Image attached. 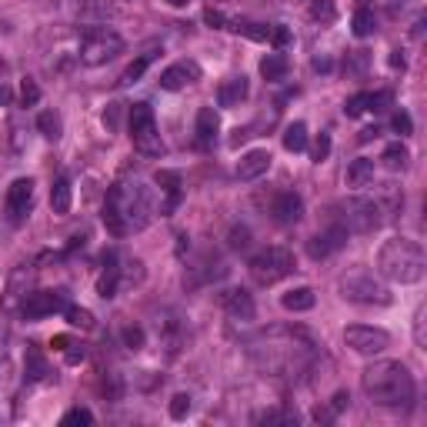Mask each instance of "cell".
Instances as JSON below:
<instances>
[{"mask_svg": "<svg viewBox=\"0 0 427 427\" xmlns=\"http://www.w3.org/2000/svg\"><path fill=\"white\" fill-rule=\"evenodd\" d=\"M154 214V194L151 187H144L140 180L134 184H113L107 190V201H104V224L111 234L124 237L130 230L151 224Z\"/></svg>", "mask_w": 427, "mask_h": 427, "instance_id": "6da1fadb", "label": "cell"}, {"mask_svg": "<svg viewBox=\"0 0 427 427\" xmlns=\"http://www.w3.org/2000/svg\"><path fill=\"white\" fill-rule=\"evenodd\" d=\"M364 394L380 407H411L414 404V377L401 361H374L361 374Z\"/></svg>", "mask_w": 427, "mask_h": 427, "instance_id": "7a4b0ae2", "label": "cell"}, {"mask_svg": "<svg viewBox=\"0 0 427 427\" xmlns=\"http://www.w3.org/2000/svg\"><path fill=\"white\" fill-rule=\"evenodd\" d=\"M377 271L394 284H417L427 271L424 247L411 237H394L377 251Z\"/></svg>", "mask_w": 427, "mask_h": 427, "instance_id": "3957f363", "label": "cell"}, {"mask_svg": "<svg viewBox=\"0 0 427 427\" xmlns=\"http://www.w3.org/2000/svg\"><path fill=\"white\" fill-rule=\"evenodd\" d=\"M247 271H251L254 284L271 287V284L284 280V277L294 271V254H290L287 247H264L261 254H254V257H251Z\"/></svg>", "mask_w": 427, "mask_h": 427, "instance_id": "277c9868", "label": "cell"}, {"mask_svg": "<svg viewBox=\"0 0 427 427\" xmlns=\"http://www.w3.org/2000/svg\"><path fill=\"white\" fill-rule=\"evenodd\" d=\"M340 297L351 304H377V307H384V304H390V290L371 271H351V274L340 277Z\"/></svg>", "mask_w": 427, "mask_h": 427, "instance_id": "5b68a950", "label": "cell"}, {"mask_svg": "<svg viewBox=\"0 0 427 427\" xmlns=\"http://www.w3.org/2000/svg\"><path fill=\"white\" fill-rule=\"evenodd\" d=\"M117 54H124V37L117 30H107V27H94L84 34L80 40V61L87 67H101V63H111Z\"/></svg>", "mask_w": 427, "mask_h": 427, "instance_id": "8992f818", "label": "cell"}, {"mask_svg": "<svg viewBox=\"0 0 427 427\" xmlns=\"http://www.w3.org/2000/svg\"><path fill=\"white\" fill-rule=\"evenodd\" d=\"M384 224V207L371 197H351V201L340 204V227L347 234H371Z\"/></svg>", "mask_w": 427, "mask_h": 427, "instance_id": "52a82bcc", "label": "cell"}, {"mask_svg": "<svg viewBox=\"0 0 427 427\" xmlns=\"http://www.w3.org/2000/svg\"><path fill=\"white\" fill-rule=\"evenodd\" d=\"M130 140L144 157H161L163 140L157 134V120H154L151 104H134L130 107Z\"/></svg>", "mask_w": 427, "mask_h": 427, "instance_id": "ba28073f", "label": "cell"}, {"mask_svg": "<svg viewBox=\"0 0 427 427\" xmlns=\"http://www.w3.org/2000/svg\"><path fill=\"white\" fill-rule=\"evenodd\" d=\"M344 344L351 347L354 354H364V357H377L390 347V334L380 330V327H364V324H354L344 330Z\"/></svg>", "mask_w": 427, "mask_h": 427, "instance_id": "9c48e42d", "label": "cell"}, {"mask_svg": "<svg viewBox=\"0 0 427 427\" xmlns=\"http://www.w3.org/2000/svg\"><path fill=\"white\" fill-rule=\"evenodd\" d=\"M63 307H67V294L63 290H34L20 311H24L27 321H40V317H51L57 311H63Z\"/></svg>", "mask_w": 427, "mask_h": 427, "instance_id": "30bf717a", "label": "cell"}, {"mask_svg": "<svg viewBox=\"0 0 427 427\" xmlns=\"http://www.w3.org/2000/svg\"><path fill=\"white\" fill-rule=\"evenodd\" d=\"M30 207H34V180L30 177H20L7 190V217H11V224H20L27 214H30Z\"/></svg>", "mask_w": 427, "mask_h": 427, "instance_id": "8fae6325", "label": "cell"}, {"mask_svg": "<svg viewBox=\"0 0 427 427\" xmlns=\"http://www.w3.org/2000/svg\"><path fill=\"white\" fill-rule=\"evenodd\" d=\"M194 80H201V67L194 61H180V63H171L161 74V87L180 90V87H187V84H194Z\"/></svg>", "mask_w": 427, "mask_h": 427, "instance_id": "7c38bea8", "label": "cell"}, {"mask_svg": "<svg viewBox=\"0 0 427 427\" xmlns=\"http://www.w3.org/2000/svg\"><path fill=\"white\" fill-rule=\"evenodd\" d=\"M227 274L224 261H217V257H204L197 267H190L187 274H184V287H204V284H211V280H221Z\"/></svg>", "mask_w": 427, "mask_h": 427, "instance_id": "4fadbf2b", "label": "cell"}, {"mask_svg": "<svg viewBox=\"0 0 427 427\" xmlns=\"http://www.w3.org/2000/svg\"><path fill=\"white\" fill-rule=\"evenodd\" d=\"M344 240H347V230L338 224V227H330V230H324V234H317V237L307 240V254H311L314 261H324V257H330V254L338 251Z\"/></svg>", "mask_w": 427, "mask_h": 427, "instance_id": "5bb4252c", "label": "cell"}, {"mask_svg": "<svg viewBox=\"0 0 427 427\" xmlns=\"http://www.w3.org/2000/svg\"><path fill=\"white\" fill-rule=\"evenodd\" d=\"M271 171V154L267 151H247L237 161V180H257Z\"/></svg>", "mask_w": 427, "mask_h": 427, "instance_id": "9a60e30c", "label": "cell"}, {"mask_svg": "<svg viewBox=\"0 0 427 427\" xmlns=\"http://www.w3.org/2000/svg\"><path fill=\"white\" fill-rule=\"evenodd\" d=\"M271 214H274L277 224H297L304 214V201L294 194V190H287V194H280L274 201V207H271Z\"/></svg>", "mask_w": 427, "mask_h": 427, "instance_id": "2e32d148", "label": "cell"}, {"mask_svg": "<svg viewBox=\"0 0 427 427\" xmlns=\"http://www.w3.org/2000/svg\"><path fill=\"white\" fill-rule=\"evenodd\" d=\"M247 94H251V87H247V77L237 74V77H227L224 84H221V90H217V101H221V107H240V104L247 101Z\"/></svg>", "mask_w": 427, "mask_h": 427, "instance_id": "e0dca14e", "label": "cell"}, {"mask_svg": "<svg viewBox=\"0 0 427 427\" xmlns=\"http://www.w3.org/2000/svg\"><path fill=\"white\" fill-rule=\"evenodd\" d=\"M224 307H227V314H230V321H244V324L254 321V297L247 290H227Z\"/></svg>", "mask_w": 427, "mask_h": 427, "instance_id": "ac0fdd59", "label": "cell"}, {"mask_svg": "<svg viewBox=\"0 0 427 427\" xmlns=\"http://www.w3.org/2000/svg\"><path fill=\"white\" fill-rule=\"evenodd\" d=\"M217 130H221L217 111H214V107H201V111H197V144H201V147H211L214 140H217Z\"/></svg>", "mask_w": 427, "mask_h": 427, "instance_id": "d6986e66", "label": "cell"}, {"mask_svg": "<svg viewBox=\"0 0 427 427\" xmlns=\"http://www.w3.org/2000/svg\"><path fill=\"white\" fill-rule=\"evenodd\" d=\"M70 201H74V190H70V180L67 177H57L51 187V207L57 217H63V214H70Z\"/></svg>", "mask_w": 427, "mask_h": 427, "instance_id": "ffe728a7", "label": "cell"}, {"mask_svg": "<svg viewBox=\"0 0 427 427\" xmlns=\"http://www.w3.org/2000/svg\"><path fill=\"white\" fill-rule=\"evenodd\" d=\"M347 184H351V187H367V184H374V161H371V157H357V161L347 167Z\"/></svg>", "mask_w": 427, "mask_h": 427, "instance_id": "44dd1931", "label": "cell"}, {"mask_svg": "<svg viewBox=\"0 0 427 427\" xmlns=\"http://www.w3.org/2000/svg\"><path fill=\"white\" fill-rule=\"evenodd\" d=\"M290 70V63L284 54H267L264 61H261V77L264 80H271V84H277V80H284Z\"/></svg>", "mask_w": 427, "mask_h": 427, "instance_id": "7402d4cb", "label": "cell"}, {"mask_svg": "<svg viewBox=\"0 0 427 427\" xmlns=\"http://www.w3.org/2000/svg\"><path fill=\"white\" fill-rule=\"evenodd\" d=\"M314 290L311 287H294V290H287L284 297H280V304L287 307V311H294V314H301V311H311L314 307Z\"/></svg>", "mask_w": 427, "mask_h": 427, "instance_id": "603a6c76", "label": "cell"}, {"mask_svg": "<svg viewBox=\"0 0 427 427\" xmlns=\"http://www.w3.org/2000/svg\"><path fill=\"white\" fill-rule=\"evenodd\" d=\"M37 130L44 134L47 140H61L63 134V120H61V113H54V111H44L37 117Z\"/></svg>", "mask_w": 427, "mask_h": 427, "instance_id": "cb8c5ba5", "label": "cell"}, {"mask_svg": "<svg viewBox=\"0 0 427 427\" xmlns=\"http://www.w3.org/2000/svg\"><path fill=\"white\" fill-rule=\"evenodd\" d=\"M24 377H27V380H44V377H47V361H44V354H40L37 347H30V351H27Z\"/></svg>", "mask_w": 427, "mask_h": 427, "instance_id": "d4e9b609", "label": "cell"}, {"mask_svg": "<svg viewBox=\"0 0 427 427\" xmlns=\"http://www.w3.org/2000/svg\"><path fill=\"white\" fill-rule=\"evenodd\" d=\"M354 37H371L377 30V17L371 7H357V13H354Z\"/></svg>", "mask_w": 427, "mask_h": 427, "instance_id": "484cf974", "label": "cell"}, {"mask_svg": "<svg viewBox=\"0 0 427 427\" xmlns=\"http://www.w3.org/2000/svg\"><path fill=\"white\" fill-rule=\"evenodd\" d=\"M284 147L294 151V154L307 151V127H304L301 120H297V124H290L287 130H284Z\"/></svg>", "mask_w": 427, "mask_h": 427, "instance_id": "4316f807", "label": "cell"}, {"mask_svg": "<svg viewBox=\"0 0 427 427\" xmlns=\"http://www.w3.org/2000/svg\"><path fill=\"white\" fill-rule=\"evenodd\" d=\"M151 61H154V54H140L137 61H134V63H130V67L124 70V74H120V87H130V84H137L140 77H144V70L151 67Z\"/></svg>", "mask_w": 427, "mask_h": 427, "instance_id": "83f0119b", "label": "cell"}, {"mask_svg": "<svg viewBox=\"0 0 427 427\" xmlns=\"http://www.w3.org/2000/svg\"><path fill=\"white\" fill-rule=\"evenodd\" d=\"M380 161H384V167H388V171H404V167H407V161H411V154H407V147H404V144H390Z\"/></svg>", "mask_w": 427, "mask_h": 427, "instance_id": "f1b7e54d", "label": "cell"}, {"mask_svg": "<svg viewBox=\"0 0 427 427\" xmlns=\"http://www.w3.org/2000/svg\"><path fill=\"white\" fill-rule=\"evenodd\" d=\"M230 30H234V34H244V37H251V40H267V37H271V27L254 24V20H234Z\"/></svg>", "mask_w": 427, "mask_h": 427, "instance_id": "f546056e", "label": "cell"}, {"mask_svg": "<svg viewBox=\"0 0 427 427\" xmlns=\"http://www.w3.org/2000/svg\"><path fill=\"white\" fill-rule=\"evenodd\" d=\"M63 314H67V324L70 327H80V330L94 327V314H90L87 307H63Z\"/></svg>", "mask_w": 427, "mask_h": 427, "instance_id": "4dcf8cb0", "label": "cell"}, {"mask_svg": "<svg viewBox=\"0 0 427 427\" xmlns=\"http://www.w3.org/2000/svg\"><path fill=\"white\" fill-rule=\"evenodd\" d=\"M367 63H371V54H367V51H354V54H347L344 70H347V77H361L367 70Z\"/></svg>", "mask_w": 427, "mask_h": 427, "instance_id": "1f68e13d", "label": "cell"}, {"mask_svg": "<svg viewBox=\"0 0 427 427\" xmlns=\"http://www.w3.org/2000/svg\"><path fill=\"white\" fill-rule=\"evenodd\" d=\"M157 184L171 194V207H174L177 197H180V177H177L174 171H161V174H157Z\"/></svg>", "mask_w": 427, "mask_h": 427, "instance_id": "d6a6232c", "label": "cell"}, {"mask_svg": "<svg viewBox=\"0 0 427 427\" xmlns=\"http://www.w3.org/2000/svg\"><path fill=\"white\" fill-rule=\"evenodd\" d=\"M77 13L80 17H107L111 13V4H104V0H80L77 4Z\"/></svg>", "mask_w": 427, "mask_h": 427, "instance_id": "836d02e7", "label": "cell"}, {"mask_svg": "<svg viewBox=\"0 0 427 427\" xmlns=\"http://www.w3.org/2000/svg\"><path fill=\"white\" fill-rule=\"evenodd\" d=\"M364 111H371V94H354L351 101L344 104V113L347 117H361Z\"/></svg>", "mask_w": 427, "mask_h": 427, "instance_id": "e575fe53", "label": "cell"}, {"mask_svg": "<svg viewBox=\"0 0 427 427\" xmlns=\"http://www.w3.org/2000/svg\"><path fill=\"white\" fill-rule=\"evenodd\" d=\"M311 17L321 20V24H330V20H334V4H330V0H314V4H311Z\"/></svg>", "mask_w": 427, "mask_h": 427, "instance_id": "d590c367", "label": "cell"}, {"mask_svg": "<svg viewBox=\"0 0 427 427\" xmlns=\"http://www.w3.org/2000/svg\"><path fill=\"white\" fill-rule=\"evenodd\" d=\"M190 414V397L187 394H174V401H171V417L174 421H184Z\"/></svg>", "mask_w": 427, "mask_h": 427, "instance_id": "8d00e7d4", "label": "cell"}, {"mask_svg": "<svg viewBox=\"0 0 427 427\" xmlns=\"http://www.w3.org/2000/svg\"><path fill=\"white\" fill-rule=\"evenodd\" d=\"M20 101H24V107H34V104L40 101V87L34 84V80H30V77H27L24 84H20Z\"/></svg>", "mask_w": 427, "mask_h": 427, "instance_id": "74e56055", "label": "cell"}, {"mask_svg": "<svg viewBox=\"0 0 427 427\" xmlns=\"http://www.w3.org/2000/svg\"><path fill=\"white\" fill-rule=\"evenodd\" d=\"M63 424H94V414H90L87 407H70L63 414Z\"/></svg>", "mask_w": 427, "mask_h": 427, "instance_id": "f35d334b", "label": "cell"}, {"mask_svg": "<svg viewBox=\"0 0 427 427\" xmlns=\"http://www.w3.org/2000/svg\"><path fill=\"white\" fill-rule=\"evenodd\" d=\"M257 421H267V424H277V421H287V424H294V421H297V414H294V411H264V414L257 417Z\"/></svg>", "mask_w": 427, "mask_h": 427, "instance_id": "ab89813d", "label": "cell"}, {"mask_svg": "<svg viewBox=\"0 0 427 427\" xmlns=\"http://www.w3.org/2000/svg\"><path fill=\"white\" fill-rule=\"evenodd\" d=\"M124 344L130 347V351H140V347H144V330H140V327H127V330H124Z\"/></svg>", "mask_w": 427, "mask_h": 427, "instance_id": "60d3db41", "label": "cell"}, {"mask_svg": "<svg viewBox=\"0 0 427 427\" xmlns=\"http://www.w3.org/2000/svg\"><path fill=\"white\" fill-rule=\"evenodd\" d=\"M247 244H251V230H247V227H234V230H230V247L244 251Z\"/></svg>", "mask_w": 427, "mask_h": 427, "instance_id": "b9f144b4", "label": "cell"}, {"mask_svg": "<svg viewBox=\"0 0 427 427\" xmlns=\"http://www.w3.org/2000/svg\"><path fill=\"white\" fill-rule=\"evenodd\" d=\"M394 130H397L401 137H407V134L414 130V124H411V113H404V111L394 113Z\"/></svg>", "mask_w": 427, "mask_h": 427, "instance_id": "7bdbcfd3", "label": "cell"}, {"mask_svg": "<svg viewBox=\"0 0 427 427\" xmlns=\"http://www.w3.org/2000/svg\"><path fill=\"white\" fill-rule=\"evenodd\" d=\"M120 107H124V104H111V107L104 111V124H107V130H117V124H120Z\"/></svg>", "mask_w": 427, "mask_h": 427, "instance_id": "ee69618b", "label": "cell"}, {"mask_svg": "<svg viewBox=\"0 0 427 427\" xmlns=\"http://www.w3.org/2000/svg\"><path fill=\"white\" fill-rule=\"evenodd\" d=\"M63 357H67V364H80V361H84V347L67 344V347H63Z\"/></svg>", "mask_w": 427, "mask_h": 427, "instance_id": "f6af8a7d", "label": "cell"}, {"mask_svg": "<svg viewBox=\"0 0 427 427\" xmlns=\"http://www.w3.org/2000/svg\"><path fill=\"white\" fill-rule=\"evenodd\" d=\"M327 154H330V137H327V134H321V140L314 144V161H324Z\"/></svg>", "mask_w": 427, "mask_h": 427, "instance_id": "bcb514c9", "label": "cell"}, {"mask_svg": "<svg viewBox=\"0 0 427 427\" xmlns=\"http://www.w3.org/2000/svg\"><path fill=\"white\" fill-rule=\"evenodd\" d=\"M267 40H274L277 47H284V44H290V30L287 27H274V30H271V37Z\"/></svg>", "mask_w": 427, "mask_h": 427, "instance_id": "7dc6e473", "label": "cell"}, {"mask_svg": "<svg viewBox=\"0 0 427 427\" xmlns=\"http://www.w3.org/2000/svg\"><path fill=\"white\" fill-rule=\"evenodd\" d=\"M347 401H351V397H347L344 390H338V394H334V404H330V411H334V414H338V411H344V407H347Z\"/></svg>", "mask_w": 427, "mask_h": 427, "instance_id": "c3c4849f", "label": "cell"}, {"mask_svg": "<svg viewBox=\"0 0 427 427\" xmlns=\"http://www.w3.org/2000/svg\"><path fill=\"white\" fill-rule=\"evenodd\" d=\"M204 20H207V24H211V27H221V24H224V13L207 11V13H204Z\"/></svg>", "mask_w": 427, "mask_h": 427, "instance_id": "681fc988", "label": "cell"}, {"mask_svg": "<svg viewBox=\"0 0 427 427\" xmlns=\"http://www.w3.org/2000/svg\"><path fill=\"white\" fill-rule=\"evenodd\" d=\"M314 70H330V61H327V57H317V61H314Z\"/></svg>", "mask_w": 427, "mask_h": 427, "instance_id": "f907efd6", "label": "cell"}, {"mask_svg": "<svg viewBox=\"0 0 427 427\" xmlns=\"http://www.w3.org/2000/svg\"><path fill=\"white\" fill-rule=\"evenodd\" d=\"M377 137V127H367L364 134H361V140H374Z\"/></svg>", "mask_w": 427, "mask_h": 427, "instance_id": "816d5d0a", "label": "cell"}, {"mask_svg": "<svg viewBox=\"0 0 427 427\" xmlns=\"http://www.w3.org/2000/svg\"><path fill=\"white\" fill-rule=\"evenodd\" d=\"M67 344H70V340H67V338H54V347H57V351H63Z\"/></svg>", "mask_w": 427, "mask_h": 427, "instance_id": "f5cc1de1", "label": "cell"}, {"mask_svg": "<svg viewBox=\"0 0 427 427\" xmlns=\"http://www.w3.org/2000/svg\"><path fill=\"white\" fill-rule=\"evenodd\" d=\"M167 4H171V7H187L190 0H167Z\"/></svg>", "mask_w": 427, "mask_h": 427, "instance_id": "db71d44e", "label": "cell"}, {"mask_svg": "<svg viewBox=\"0 0 427 427\" xmlns=\"http://www.w3.org/2000/svg\"><path fill=\"white\" fill-rule=\"evenodd\" d=\"M11 101V94H7V87H0V104H7Z\"/></svg>", "mask_w": 427, "mask_h": 427, "instance_id": "11a10c76", "label": "cell"}]
</instances>
